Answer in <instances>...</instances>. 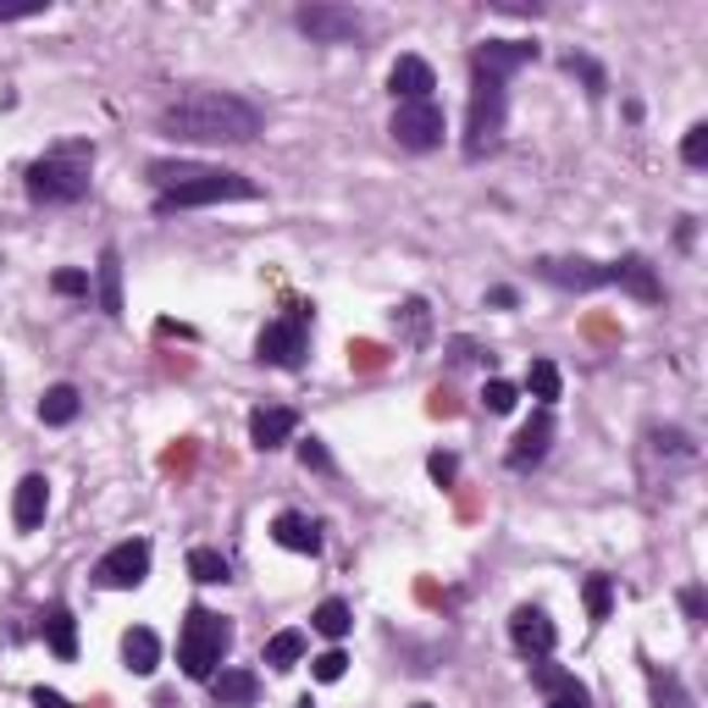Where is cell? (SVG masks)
Returning a JSON list of instances; mask_svg holds the SVG:
<instances>
[{
    "mask_svg": "<svg viewBox=\"0 0 708 708\" xmlns=\"http://www.w3.org/2000/svg\"><path fill=\"white\" fill-rule=\"evenodd\" d=\"M161 134L177 139H200V144H250L261 134V111L239 94L222 89H194L184 100H172L161 111Z\"/></svg>",
    "mask_w": 708,
    "mask_h": 708,
    "instance_id": "1",
    "label": "cell"
},
{
    "mask_svg": "<svg viewBox=\"0 0 708 708\" xmlns=\"http://www.w3.org/2000/svg\"><path fill=\"white\" fill-rule=\"evenodd\" d=\"M50 0H0V23H23V17H39Z\"/></svg>",
    "mask_w": 708,
    "mask_h": 708,
    "instance_id": "34",
    "label": "cell"
},
{
    "mask_svg": "<svg viewBox=\"0 0 708 708\" xmlns=\"http://www.w3.org/2000/svg\"><path fill=\"white\" fill-rule=\"evenodd\" d=\"M150 184L161 189V211H194V205L255 200V194H261L244 172L200 166V161H155V166H150Z\"/></svg>",
    "mask_w": 708,
    "mask_h": 708,
    "instance_id": "2",
    "label": "cell"
},
{
    "mask_svg": "<svg viewBox=\"0 0 708 708\" xmlns=\"http://www.w3.org/2000/svg\"><path fill=\"white\" fill-rule=\"evenodd\" d=\"M581 598H586V615H593V620H609L615 615V581L609 576H586Z\"/></svg>",
    "mask_w": 708,
    "mask_h": 708,
    "instance_id": "29",
    "label": "cell"
},
{
    "mask_svg": "<svg viewBox=\"0 0 708 708\" xmlns=\"http://www.w3.org/2000/svg\"><path fill=\"white\" fill-rule=\"evenodd\" d=\"M548 443H554V416H548V409H538V416H531L515 432V443H509V470H531L548 454Z\"/></svg>",
    "mask_w": 708,
    "mask_h": 708,
    "instance_id": "13",
    "label": "cell"
},
{
    "mask_svg": "<svg viewBox=\"0 0 708 708\" xmlns=\"http://www.w3.org/2000/svg\"><path fill=\"white\" fill-rule=\"evenodd\" d=\"M586 703H593V697H548L543 708H586Z\"/></svg>",
    "mask_w": 708,
    "mask_h": 708,
    "instance_id": "41",
    "label": "cell"
},
{
    "mask_svg": "<svg viewBox=\"0 0 708 708\" xmlns=\"http://www.w3.org/2000/svg\"><path fill=\"white\" fill-rule=\"evenodd\" d=\"M123 659H128L134 675H155V665H161V636H155L150 625H134V631L123 636Z\"/></svg>",
    "mask_w": 708,
    "mask_h": 708,
    "instance_id": "22",
    "label": "cell"
},
{
    "mask_svg": "<svg viewBox=\"0 0 708 708\" xmlns=\"http://www.w3.org/2000/svg\"><path fill=\"white\" fill-rule=\"evenodd\" d=\"M416 708H427V703H416Z\"/></svg>",
    "mask_w": 708,
    "mask_h": 708,
    "instance_id": "42",
    "label": "cell"
},
{
    "mask_svg": "<svg viewBox=\"0 0 708 708\" xmlns=\"http://www.w3.org/2000/svg\"><path fill=\"white\" fill-rule=\"evenodd\" d=\"M681 609H686L692 625H703V586H686V593H681Z\"/></svg>",
    "mask_w": 708,
    "mask_h": 708,
    "instance_id": "39",
    "label": "cell"
},
{
    "mask_svg": "<svg viewBox=\"0 0 708 708\" xmlns=\"http://www.w3.org/2000/svg\"><path fill=\"white\" fill-rule=\"evenodd\" d=\"M681 161H686V166H703V161H708V128H703V123L686 128V139H681Z\"/></svg>",
    "mask_w": 708,
    "mask_h": 708,
    "instance_id": "33",
    "label": "cell"
},
{
    "mask_svg": "<svg viewBox=\"0 0 708 708\" xmlns=\"http://www.w3.org/2000/svg\"><path fill=\"white\" fill-rule=\"evenodd\" d=\"M531 686H538V692H548V697H586V686H581L570 670L548 665V659H531Z\"/></svg>",
    "mask_w": 708,
    "mask_h": 708,
    "instance_id": "24",
    "label": "cell"
},
{
    "mask_svg": "<svg viewBox=\"0 0 708 708\" xmlns=\"http://www.w3.org/2000/svg\"><path fill=\"white\" fill-rule=\"evenodd\" d=\"M311 625H316L327 642H343V636H349V625H354V615H349V604H343V598H327V604L311 615Z\"/></svg>",
    "mask_w": 708,
    "mask_h": 708,
    "instance_id": "28",
    "label": "cell"
},
{
    "mask_svg": "<svg viewBox=\"0 0 708 708\" xmlns=\"http://www.w3.org/2000/svg\"><path fill=\"white\" fill-rule=\"evenodd\" d=\"M232 647V625L211 609H189L184 620V636H177V665H184L189 681H211Z\"/></svg>",
    "mask_w": 708,
    "mask_h": 708,
    "instance_id": "4",
    "label": "cell"
},
{
    "mask_svg": "<svg viewBox=\"0 0 708 708\" xmlns=\"http://www.w3.org/2000/svg\"><path fill=\"white\" fill-rule=\"evenodd\" d=\"M515 399H520V388H515V382H504V377H493V382L482 388V404L493 409V416H509Z\"/></svg>",
    "mask_w": 708,
    "mask_h": 708,
    "instance_id": "31",
    "label": "cell"
},
{
    "mask_svg": "<svg viewBox=\"0 0 708 708\" xmlns=\"http://www.w3.org/2000/svg\"><path fill=\"white\" fill-rule=\"evenodd\" d=\"M144 576H150V543L144 538H128V543L105 548L100 565H94V581L111 586V593H128V586H139Z\"/></svg>",
    "mask_w": 708,
    "mask_h": 708,
    "instance_id": "8",
    "label": "cell"
},
{
    "mask_svg": "<svg viewBox=\"0 0 708 708\" xmlns=\"http://www.w3.org/2000/svg\"><path fill=\"white\" fill-rule=\"evenodd\" d=\"M45 642H50L55 659H78V620H73V609L55 604V609L45 615Z\"/></svg>",
    "mask_w": 708,
    "mask_h": 708,
    "instance_id": "23",
    "label": "cell"
},
{
    "mask_svg": "<svg viewBox=\"0 0 708 708\" xmlns=\"http://www.w3.org/2000/svg\"><path fill=\"white\" fill-rule=\"evenodd\" d=\"M427 470H432V482H438V488H454L459 459H454V454H432V459H427Z\"/></svg>",
    "mask_w": 708,
    "mask_h": 708,
    "instance_id": "37",
    "label": "cell"
},
{
    "mask_svg": "<svg viewBox=\"0 0 708 708\" xmlns=\"http://www.w3.org/2000/svg\"><path fill=\"white\" fill-rule=\"evenodd\" d=\"M50 288H55V293H67V300H78V293H89V271H55Z\"/></svg>",
    "mask_w": 708,
    "mask_h": 708,
    "instance_id": "36",
    "label": "cell"
},
{
    "mask_svg": "<svg viewBox=\"0 0 708 708\" xmlns=\"http://www.w3.org/2000/svg\"><path fill=\"white\" fill-rule=\"evenodd\" d=\"M94 288H100V311L105 316H123V255H116V250H100Z\"/></svg>",
    "mask_w": 708,
    "mask_h": 708,
    "instance_id": "20",
    "label": "cell"
},
{
    "mask_svg": "<svg viewBox=\"0 0 708 708\" xmlns=\"http://www.w3.org/2000/svg\"><path fill=\"white\" fill-rule=\"evenodd\" d=\"M526 62H538V45H526V39H488L477 50V73H493V78H509Z\"/></svg>",
    "mask_w": 708,
    "mask_h": 708,
    "instance_id": "14",
    "label": "cell"
},
{
    "mask_svg": "<svg viewBox=\"0 0 708 708\" xmlns=\"http://www.w3.org/2000/svg\"><path fill=\"white\" fill-rule=\"evenodd\" d=\"M509 642L520 647L526 659H548V654H554V642H559V631H554V620H548L543 609H531V604H526V609L509 615Z\"/></svg>",
    "mask_w": 708,
    "mask_h": 708,
    "instance_id": "9",
    "label": "cell"
},
{
    "mask_svg": "<svg viewBox=\"0 0 708 708\" xmlns=\"http://www.w3.org/2000/svg\"><path fill=\"white\" fill-rule=\"evenodd\" d=\"M271 538H277V548H288V554H321V531H316L311 515L282 509V515L271 520Z\"/></svg>",
    "mask_w": 708,
    "mask_h": 708,
    "instance_id": "15",
    "label": "cell"
},
{
    "mask_svg": "<svg viewBox=\"0 0 708 708\" xmlns=\"http://www.w3.org/2000/svg\"><path fill=\"white\" fill-rule=\"evenodd\" d=\"M538 277L554 282V288H598L609 282V266H593V261H538Z\"/></svg>",
    "mask_w": 708,
    "mask_h": 708,
    "instance_id": "16",
    "label": "cell"
},
{
    "mask_svg": "<svg viewBox=\"0 0 708 708\" xmlns=\"http://www.w3.org/2000/svg\"><path fill=\"white\" fill-rule=\"evenodd\" d=\"M89 144H67V150H50L28 166V200L39 205H78L89 194Z\"/></svg>",
    "mask_w": 708,
    "mask_h": 708,
    "instance_id": "3",
    "label": "cell"
},
{
    "mask_svg": "<svg viewBox=\"0 0 708 708\" xmlns=\"http://www.w3.org/2000/svg\"><path fill=\"white\" fill-rule=\"evenodd\" d=\"M305 659V631H277L271 642H266V665L271 670H293Z\"/></svg>",
    "mask_w": 708,
    "mask_h": 708,
    "instance_id": "27",
    "label": "cell"
},
{
    "mask_svg": "<svg viewBox=\"0 0 708 708\" xmlns=\"http://www.w3.org/2000/svg\"><path fill=\"white\" fill-rule=\"evenodd\" d=\"M565 67L586 78V94H604V89H609V84H604V73H598L593 62H586V55H565Z\"/></svg>",
    "mask_w": 708,
    "mask_h": 708,
    "instance_id": "35",
    "label": "cell"
},
{
    "mask_svg": "<svg viewBox=\"0 0 708 708\" xmlns=\"http://www.w3.org/2000/svg\"><path fill=\"white\" fill-rule=\"evenodd\" d=\"M293 432H300V416H293L288 404H261L255 416H250V443L261 448V454H271V448H282Z\"/></svg>",
    "mask_w": 708,
    "mask_h": 708,
    "instance_id": "12",
    "label": "cell"
},
{
    "mask_svg": "<svg viewBox=\"0 0 708 708\" xmlns=\"http://www.w3.org/2000/svg\"><path fill=\"white\" fill-rule=\"evenodd\" d=\"M343 670H349V654H343V647H327V654H316V659H311V675H316V681H327V686H332V681H343Z\"/></svg>",
    "mask_w": 708,
    "mask_h": 708,
    "instance_id": "32",
    "label": "cell"
},
{
    "mask_svg": "<svg viewBox=\"0 0 708 708\" xmlns=\"http://www.w3.org/2000/svg\"><path fill=\"white\" fill-rule=\"evenodd\" d=\"M388 89H393L399 105H409V100H432L438 73H432V62H421V55H399L393 73H388Z\"/></svg>",
    "mask_w": 708,
    "mask_h": 708,
    "instance_id": "11",
    "label": "cell"
},
{
    "mask_svg": "<svg viewBox=\"0 0 708 708\" xmlns=\"http://www.w3.org/2000/svg\"><path fill=\"white\" fill-rule=\"evenodd\" d=\"M300 23L311 39H321V45H349L354 34H361V17H354L349 7H300Z\"/></svg>",
    "mask_w": 708,
    "mask_h": 708,
    "instance_id": "10",
    "label": "cell"
},
{
    "mask_svg": "<svg viewBox=\"0 0 708 708\" xmlns=\"http://www.w3.org/2000/svg\"><path fill=\"white\" fill-rule=\"evenodd\" d=\"M305 321H311V311L293 305L288 316H277V321L261 332L255 354H261V361H271V366H282V371H300V366H305Z\"/></svg>",
    "mask_w": 708,
    "mask_h": 708,
    "instance_id": "7",
    "label": "cell"
},
{
    "mask_svg": "<svg viewBox=\"0 0 708 708\" xmlns=\"http://www.w3.org/2000/svg\"><path fill=\"white\" fill-rule=\"evenodd\" d=\"M647 686H654V708H697L675 670H659V665H654V670H647Z\"/></svg>",
    "mask_w": 708,
    "mask_h": 708,
    "instance_id": "25",
    "label": "cell"
},
{
    "mask_svg": "<svg viewBox=\"0 0 708 708\" xmlns=\"http://www.w3.org/2000/svg\"><path fill=\"white\" fill-rule=\"evenodd\" d=\"M526 388L538 393V399H543V409H548V404H559L565 377H559V366H554V361H531V366H526Z\"/></svg>",
    "mask_w": 708,
    "mask_h": 708,
    "instance_id": "26",
    "label": "cell"
},
{
    "mask_svg": "<svg viewBox=\"0 0 708 708\" xmlns=\"http://www.w3.org/2000/svg\"><path fill=\"white\" fill-rule=\"evenodd\" d=\"M34 708H67V697H62V692H45V686H34Z\"/></svg>",
    "mask_w": 708,
    "mask_h": 708,
    "instance_id": "40",
    "label": "cell"
},
{
    "mask_svg": "<svg viewBox=\"0 0 708 708\" xmlns=\"http://www.w3.org/2000/svg\"><path fill=\"white\" fill-rule=\"evenodd\" d=\"M45 509H50V482H45V477H23L17 493H12V520H17V531H39V526H45Z\"/></svg>",
    "mask_w": 708,
    "mask_h": 708,
    "instance_id": "17",
    "label": "cell"
},
{
    "mask_svg": "<svg viewBox=\"0 0 708 708\" xmlns=\"http://www.w3.org/2000/svg\"><path fill=\"white\" fill-rule=\"evenodd\" d=\"M189 576H194V581H205V586L232 581V570H227V559H222L216 548H189Z\"/></svg>",
    "mask_w": 708,
    "mask_h": 708,
    "instance_id": "30",
    "label": "cell"
},
{
    "mask_svg": "<svg viewBox=\"0 0 708 708\" xmlns=\"http://www.w3.org/2000/svg\"><path fill=\"white\" fill-rule=\"evenodd\" d=\"M609 282H620L625 293H636L642 305H654L659 293H665V288H659V277H654V266H647L642 255H625V261H615V266H609Z\"/></svg>",
    "mask_w": 708,
    "mask_h": 708,
    "instance_id": "19",
    "label": "cell"
},
{
    "mask_svg": "<svg viewBox=\"0 0 708 708\" xmlns=\"http://www.w3.org/2000/svg\"><path fill=\"white\" fill-rule=\"evenodd\" d=\"M211 697H216V708H255L261 681H255V670H216L211 675Z\"/></svg>",
    "mask_w": 708,
    "mask_h": 708,
    "instance_id": "18",
    "label": "cell"
},
{
    "mask_svg": "<svg viewBox=\"0 0 708 708\" xmlns=\"http://www.w3.org/2000/svg\"><path fill=\"white\" fill-rule=\"evenodd\" d=\"M300 465H305V470H332V454L321 448V438H305V443H300Z\"/></svg>",
    "mask_w": 708,
    "mask_h": 708,
    "instance_id": "38",
    "label": "cell"
},
{
    "mask_svg": "<svg viewBox=\"0 0 708 708\" xmlns=\"http://www.w3.org/2000/svg\"><path fill=\"white\" fill-rule=\"evenodd\" d=\"M78 409H84L78 388H73V382H55V388H45V399H39V421H45V427H73Z\"/></svg>",
    "mask_w": 708,
    "mask_h": 708,
    "instance_id": "21",
    "label": "cell"
},
{
    "mask_svg": "<svg viewBox=\"0 0 708 708\" xmlns=\"http://www.w3.org/2000/svg\"><path fill=\"white\" fill-rule=\"evenodd\" d=\"M504 105H509L504 78L477 73V84H470V111H465V155H470V161H482V155L498 144V134H504Z\"/></svg>",
    "mask_w": 708,
    "mask_h": 708,
    "instance_id": "5",
    "label": "cell"
},
{
    "mask_svg": "<svg viewBox=\"0 0 708 708\" xmlns=\"http://www.w3.org/2000/svg\"><path fill=\"white\" fill-rule=\"evenodd\" d=\"M393 144L399 150H416V155H427V150H438L443 144V134H448V123H443V111H438V100H409V105H399L393 111Z\"/></svg>",
    "mask_w": 708,
    "mask_h": 708,
    "instance_id": "6",
    "label": "cell"
}]
</instances>
